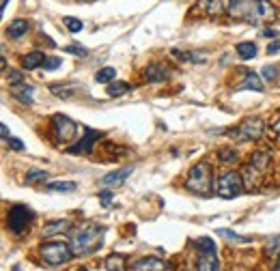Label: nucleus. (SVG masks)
<instances>
[{
  "instance_id": "obj_27",
  "label": "nucleus",
  "mask_w": 280,
  "mask_h": 271,
  "mask_svg": "<svg viewBox=\"0 0 280 271\" xmlns=\"http://www.w3.org/2000/svg\"><path fill=\"white\" fill-rule=\"evenodd\" d=\"M218 235L224 237V239H229V241H237V243H248L250 241V237H241V235H237V232L229 230V228H218Z\"/></svg>"
},
{
  "instance_id": "obj_15",
  "label": "nucleus",
  "mask_w": 280,
  "mask_h": 271,
  "mask_svg": "<svg viewBox=\"0 0 280 271\" xmlns=\"http://www.w3.org/2000/svg\"><path fill=\"white\" fill-rule=\"evenodd\" d=\"M50 90L56 97H61V99H69V97H73L75 93L80 90V86L78 84H69V82H65V84H52L50 86Z\"/></svg>"
},
{
  "instance_id": "obj_16",
  "label": "nucleus",
  "mask_w": 280,
  "mask_h": 271,
  "mask_svg": "<svg viewBox=\"0 0 280 271\" xmlns=\"http://www.w3.org/2000/svg\"><path fill=\"white\" fill-rule=\"evenodd\" d=\"M239 89H248V90H255V93H261V90H263L261 75H257L255 71H246L244 82L239 84Z\"/></svg>"
},
{
  "instance_id": "obj_31",
  "label": "nucleus",
  "mask_w": 280,
  "mask_h": 271,
  "mask_svg": "<svg viewBox=\"0 0 280 271\" xmlns=\"http://www.w3.org/2000/svg\"><path fill=\"white\" fill-rule=\"evenodd\" d=\"M261 73H263V80H265V82H274V80H276V75H278V69L274 67V65H265Z\"/></svg>"
},
{
  "instance_id": "obj_41",
  "label": "nucleus",
  "mask_w": 280,
  "mask_h": 271,
  "mask_svg": "<svg viewBox=\"0 0 280 271\" xmlns=\"http://www.w3.org/2000/svg\"><path fill=\"white\" fill-rule=\"evenodd\" d=\"M0 132H2V138H11V136H9V127L4 125V123L0 125Z\"/></svg>"
},
{
  "instance_id": "obj_40",
  "label": "nucleus",
  "mask_w": 280,
  "mask_h": 271,
  "mask_svg": "<svg viewBox=\"0 0 280 271\" xmlns=\"http://www.w3.org/2000/svg\"><path fill=\"white\" fill-rule=\"evenodd\" d=\"M263 37H267V39L269 37H278V30L276 28H267V30H263Z\"/></svg>"
},
{
  "instance_id": "obj_43",
  "label": "nucleus",
  "mask_w": 280,
  "mask_h": 271,
  "mask_svg": "<svg viewBox=\"0 0 280 271\" xmlns=\"http://www.w3.org/2000/svg\"><path fill=\"white\" fill-rule=\"evenodd\" d=\"M7 4H9V0H2V7H0V11L4 13V9H7Z\"/></svg>"
},
{
  "instance_id": "obj_38",
  "label": "nucleus",
  "mask_w": 280,
  "mask_h": 271,
  "mask_svg": "<svg viewBox=\"0 0 280 271\" xmlns=\"http://www.w3.org/2000/svg\"><path fill=\"white\" fill-rule=\"evenodd\" d=\"M99 200H101V204H104V207H108V204L112 203V192H108V189H104V192L99 194Z\"/></svg>"
},
{
  "instance_id": "obj_29",
  "label": "nucleus",
  "mask_w": 280,
  "mask_h": 271,
  "mask_svg": "<svg viewBox=\"0 0 280 271\" xmlns=\"http://www.w3.org/2000/svg\"><path fill=\"white\" fill-rule=\"evenodd\" d=\"M218 157H220V161H222V164H235L237 161V153L233 149H222L218 153Z\"/></svg>"
},
{
  "instance_id": "obj_32",
  "label": "nucleus",
  "mask_w": 280,
  "mask_h": 271,
  "mask_svg": "<svg viewBox=\"0 0 280 271\" xmlns=\"http://www.w3.org/2000/svg\"><path fill=\"white\" fill-rule=\"evenodd\" d=\"M43 179H47V172H43V170H30L28 175H26V181L28 183H39Z\"/></svg>"
},
{
  "instance_id": "obj_26",
  "label": "nucleus",
  "mask_w": 280,
  "mask_h": 271,
  "mask_svg": "<svg viewBox=\"0 0 280 271\" xmlns=\"http://www.w3.org/2000/svg\"><path fill=\"white\" fill-rule=\"evenodd\" d=\"M129 93V84L127 82H112L110 86H108V95L110 97H121Z\"/></svg>"
},
{
  "instance_id": "obj_7",
  "label": "nucleus",
  "mask_w": 280,
  "mask_h": 271,
  "mask_svg": "<svg viewBox=\"0 0 280 271\" xmlns=\"http://www.w3.org/2000/svg\"><path fill=\"white\" fill-rule=\"evenodd\" d=\"M52 134H54V140H56L58 144H67L71 142V140L75 138V134H78V125L71 121L69 116L65 114H54L52 116Z\"/></svg>"
},
{
  "instance_id": "obj_28",
  "label": "nucleus",
  "mask_w": 280,
  "mask_h": 271,
  "mask_svg": "<svg viewBox=\"0 0 280 271\" xmlns=\"http://www.w3.org/2000/svg\"><path fill=\"white\" fill-rule=\"evenodd\" d=\"M63 24H65V28H67L69 32H73V35L84 28V24H82V22H80L78 18H71V15H67V18H63Z\"/></svg>"
},
{
  "instance_id": "obj_35",
  "label": "nucleus",
  "mask_w": 280,
  "mask_h": 271,
  "mask_svg": "<svg viewBox=\"0 0 280 271\" xmlns=\"http://www.w3.org/2000/svg\"><path fill=\"white\" fill-rule=\"evenodd\" d=\"M9 82L13 89H18V86H24V75H22L20 71H11L9 73Z\"/></svg>"
},
{
  "instance_id": "obj_18",
  "label": "nucleus",
  "mask_w": 280,
  "mask_h": 271,
  "mask_svg": "<svg viewBox=\"0 0 280 271\" xmlns=\"http://www.w3.org/2000/svg\"><path fill=\"white\" fill-rule=\"evenodd\" d=\"M28 28H30V24L26 20H15V22H11V26L7 28V35L11 39H20V37H24L28 32Z\"/></svg>"
},
{
  "instance_id": "obj_17",
  "label": "nucleus",
  "mask_w": 280,
  "mask_h": 271,
  "mask_svg": "<svg viewBox=\"0 0 280 271\" xmlns=\"http://www.w3.org/2000/svg\"><path fill=\"white\" fill-rule=\"evenodd\" d=\"M46 58L47 56H43L41 52H30V54H26V56L22 58V67L28 69V71H32V69H37V67H43Z\"/></svg>"
},
{
  "instance_id": "obj_19",
  "label": "nucleus",
  "mask_w": 280,
  "mask_h": 271,
  "mask_svg": "<svg viewBox=\"0 0 280 271\" xmlns=\"http://www.w3.org/2000/svg\"><path fill=\"white\" fill-rule=\"evenodd\" d=\"M235 50H237V54H239L241 61H252V58L257 56V45H255L252 41H241V43H237Z\"/></svg>"
},
{
  "instance_id": "obj_4",
  "label": "nucleus",
  "mask_w": 280,
  "mask_h": 271,
  "mask_svg": "<svg viewBox=\"0 0 280 271\" xmlns=\"http://www.w3.org/2000/svg\"><path fill=\"white\" fill-rule=\"evenodd\" d=\"M263 121L258 116H250L246 121H241L235 129H229V138H233L235 142H250V140H258L263 136Z\"/></svg>"
},
{
  "instance_id": "obj_45",
  "label": "nucleus",
  "mask_w": 280,
  "mask_h": 271,
  "mask_svg": "<svg viewBox=\"0 0 280 271\" xmlns=\"http://www.w3.org/2000/svg\"><path fill=\"white\" fill-rule=\"evenodd\" d=\"M231 2H233V4H235V2H241V0H231Z\"/></svg>"
},
{
  "instance_id": "obj_30",
  "label": "nucleus",
  "mask_w": 280,
  "mask_h": 271,
  "mask_svg": "<svg viewBox=\"0 0 280 271\" xmlns=\"http://www.w3.org/2000/svg\"><path fill=\"white\" fill-rule=\"evenodd\" d=\"M196 246H198V252H215V243L209 237H201L196 241Z\"/></svg>"
},
{
  "instance_id": "obj_24",
  "label": "nucleus",
  "mask_w": 280,
  "mask_h": 271,
  "mask_svg": "<svg viewBox=\"0 0 280 271\" xmlns=\"http://www.w3.org/2000/svg\"><path fill=\"white\" fill-rule=\"evenodd\" d=\"M123 265H125V256L123 254H112V256H108L104 261V269L112 271V269H123Z\"/></svg>"
},
{
  "instance_id": "obj_6",
  "label": "nucleus",
  "mask_w": 280,
  "mask_h": 271,
  "mask_svg": "<svg viewBox=\"0 0 280 271\" xmlns=\"http://www.w3.org/2000/svg\"><path fill=\"white\" fill-rule=\"evenodd\" d=\"M213 189L220 198H226V200L237 198L241 194V189H244V179L237 175V172H224V175L215 181Z\"/></svg>"
},
{
  "instance_id": "obj_11",
  "label": "nucleus",
  "mask_w": 280,
  "mask_h": 271,
  "mask_svg": "<svg viewBox=\"0 0 280 271\" xmlns=\"http://www.w3.org/2000/svg\"><path fill=\"white\" fill-rule=\"evenodd\" d=\"M132 170H134L132 166L118 168V170L110 172V175H106L104 179H101V185H104V187H118V185H123V183H125V179L132 175Z\"/></svg>"
},
{
  "instance_id": "obj_1",
  "label": "nucleus",
  "mask_w": 280,
  "mask_h": 271,
  "mask_svg": "<svg viewBox=\"0 0 280 271\" xmlns=\"http://www.w3.org/2000/svg\"><path fill=\"white\" fill-rule=\"evenodd\" d=\"M231 15L233 18H239L248 22L252 26L265 24V22H272L276 18V9L269 0H250V2H235L233 9H231Z\"/></svg>"
},
{
  "instance_id": "obj_8",
  "label": "nucleus",
  "mask_w": 280,
  "mask_h": 271,
  "mask_svg": "<svg viewBox=\"0 0 280 271\" xmlns=\"http://www.w3.org/2000/svg\"><path fill=\"white\" fill-rule=\"evenodd\" d=\"M32 211L24 204H15V207L9 209V230L13 235H24L26 228H28L30 220H32Z\"/></svg>"
},
{
  "instance_id": "obj_33",
  "label": "nucleus",
  "mask_w": 280,
  "mask_h": 271,
  "mask_svg": "<svg viewBox=\"0 0 280 271\" xmlns=\"http://www.w3.org/2000/svg\"><path fill=\"white\" fill-rule=\"evenodd\" d=\"M61 58H56V56H47L46 58V63H43V69H46V71H54V69H58L61 67Z\"/></svg>"
},
{
  "instance_id": "obj_42",
  "label": "nucleus",
  "mask_w": 280,
  "mask_h": 271,
  "mask_svg": "<svg viewBox=\"0 0 280 271\" xmlns=\"http://www.w3.org/2000/svg\"><path fill=\"white\" fill-rule=\"evenodd\" d=\"M274 132H276V136L280 138V116L276 118V121H274Z\"/></svg>"
},
{
  "instance_id": "obj_20",
  "label": "nucleus",
  "mask_w": 280,
  "mask_h": 271,
  "mask_svg": "<svg viewBox=\"0 0 280 271\" xmlns=\"http://www.w3.org/2000/svg\"><path fill=\"white\" fill-rule=\"evenodd\" d=\"M69 228V222L67 220H54V222H47L43 226V235H56V232H65Z\"/></svg>"
},
{
  "instance_id": "obj_10",
  "label": "nucleus",
  "mask_w": 280,
  "mask_h": 271,
  "mask_svg": "<svg viewBox=\"0 0 280 271\" xmlns=\"http://www.w3.org/2000/svg\"><path fill=\"white\" fill-rule=\"evenodd\" d=\"M129 269H134V271H166V269H172V265L168 263H164L162 258H155V256H151V258H140V261H136L134 265H129Z\"/></svg>"
},
{
  "instance_id": "obj_22",
  "label": "nucleus",
  "mask_w": 280,
  "mask_h": 271,
  "mask_svg": "<svg viewBox=\"0 0 280 271\" xmlns=\"http://www.w3.org/2000/svg\"><path fill=\"white\" fill-rule=\"evenodd\" d=\"M75 187L78 185H75L73 181H52L46 185L47 192H73Z\"/></svg>"
},
{
  "instance_id": "obj_14",
  "label": "nucleus",
  "mask_w": 280,
  "mask_h": 271,
  "mask_svg": "<svg viewBox=\"0 0 280 271\" xmlns=\"http://www.w3.org/2000/svg\"><path fill=\"white\" fill-rule=\"evenodd\" d=\"M205 13L209 15V18H218V15L224 13V7H226V0H203L201 4H198Z\"/></svg>"
},
{
  "instance_id": "obj_37",
  "label": "nucleus",
  "mask_w": 280,
  "mask_h": 271,
  "mask_svg": "<svg viewBox=\"0 0 280 271\" xmlns=\"http://www.w3.org/2000/svg\"><path fill=\"white\" fill-rule=\"evenodd\" d=\"M7 142L13 151H24V144H22V140H18V138H7Z\"/></svg>"
},
{
  "instance_id": "obj_5",
  "label": "nucleus",
  "mask_w": 280,
  "mask_h": 271,
  "mask_svg": "<svg viewBox=\"0 0 280 271\" xmlns=\"http://www.w3.org/2000/svg\"><path fill=\"white\" fill-rule=\"evenodd\" d=\"M41 256L50 267H58V265L67 263L73 256V250H71V246H67L63 241H52V243H43L41 246Z\"/></svg>"
},
{
  "instance_id": "obj_12",
  "label": "nucleus",
  "mask_w": 280,
  "mask_h": 271,
  "mask_svg": "<svg viewBox=\"0 0 280 271\" xmlns=\"http://www.w3.org/2000/svg\"><path fill=\"white\" fill-rule=\"evenodd\" d=\"M166 78H168V69H166L164 65H160V63L149 65V67H147V71H144V80H147L149 84L164 82Z\"/></svg>"
},
{
  "instance_id": "obj_36",
  "label": "nucleus",
  "mask_w": 280,
  "mask_h": 271,
  "mask_svg": "<svg viewBox=\"0 0 280 271\" xmlns=\"http://www.w3.org/2000/svg\"><path fill=\"white\" fill-rule=\"evenodd\" d=\"M267 254H276V252H280V237H274L272 241L267 243V250H265Z\"/></svg>"
},
{
  "instance_id": "obj_13",
  "label": "nucleus",
  "mask_w": 280,
  "mask_h": 271,
  "mask_svg": "<svg viewBox=\"0 0 280 271\" xmlns=\"http://www.w3.org/2000/svg\"><path fill=\"white\" fill-rule=\"evenodd\" d=\"M196 269L203 271H218L220 269V261H218V254L215 252H201L196 263Z\"/></svg>"
},
{
  "instance_id": "obj_23",
  "label": "nucleus",
  "mask_w": 280,
  "mask_h": 271,
  "mask_svg": "<svg viewBox=\"0 0 280 271\" xmlns=\"http://www.w3.org/2000/svg\"><path fill=\"white\" fill-rule=\"evenodd\" d=\"M115 67H104V69H99V71L95 73V82L97 84H108V82H115Z\"/></svg>"
},
{
  "instance_id": "obj_34",
  "label": "nucleus",
  "mask_w": 280,
  "mask_h": 271,
  "mask_svg": "<svg viewBox=\"0 0 280 271\" xmlns=\"http://www.w3.org/2000/svg\"><path fill=\"white\" fill-rule=\"evenodd\" d=\"M63 52L75 54V56H89V50H86V47H80V45H65Z\"/></svg>"
},
{
  "instance_id": "obj_3",
  "label": "nucleus",
  "mask_w": 280,
  "mask_h": 271,
  "mask_svg": "<svg viewBox=\"0 0 280 271\" xmlns=\"http://www.w3.org/2000/svg\"><path fill=\"white\" fill-rule=\"evenodd\" d=\"M186 187L194 194H201V196L211 192V168H209V164H205V161L194 164L186 177Z\"/></svg>"
},
{
  "instance_id": "obj_21",
  "label": "nucleus",
  "mask_w": 280,
  "mask_h": 271,
  "mask_svg": "<svg viewBox=\"0 0 280 271\" xmlns=\"http://www.w3.org/2000/svg\"><path fill=\"white\" fill-rule=\"evenodd\" d=\"M250 164L255 168H258L261 172H265L267 166H269V153L267 151H257V153L250 157Z\"/></svg>"
},
{
  "instance_id": "obj_9",
  "label": "nucleus",
  "mask_w": 280,
  "mask_h": 271,
  "mask_svg": "<svg viewBox=\"0 0 280 271\" xmlns=\"http://www.w3.org/2000/svg\"><path fill=\"white\" fill-rule=\"evenodd\" d=\"M101 132H93L91 127H84V140H80L78 146H69L67 153L71 155H78V153H91L93 151V144H97V140L101 138Z\"/></svg>"
},
{
  "instance_id": "obj_2",
  "label": "nucleus",
  "mask_w": 280,
  "mask_h": 271,
  "mask_svg": "<svg viewBox=\"0 0 280 271\" xmlns=\"http://www.w3.org/2000/svg\"><path fill=\"white\" fill-rule=\"evenodd\" d=\"M104 235H106V228H104V226L86 224V226H80V228H75L73 235H71V250H73V256H86V254L99 250V246L104 243Z\"/></svg>"
},
{
  "instance_id": "obj_44",
  "label": "nucleus",
  "mask_w": 280,
  "mask_h": 271,
  "mask_svg": "<svg viewBox=\"0 0 280 271\" xmlns=\"http://www.w3.org/2000/svg\"><path fill=\"white\" fill-rule=\"evenodd\" d=\"M274 269H276V271H280V258H278V263L274 265Z\"/></svg>"
},
{
  "instance_id": "obj_39",
  "label": "nucleus",
  "mask_w": 280,
  "mask_h": 271,
  "mask_svg": "<svg viewBox=\"0 0 280 271\" xmlns=\"http://www.w3.org/2000/svg\"><path fill=\"white\" fill-rule=\"evenodd\" d=\"M280 52V41H274L267 45V54H278Z\"/></svg>"
},
{
  "instance_id": "obj_25",
  "label": "nucleus",
  "mask_w": 280,
  "mask_h": 271,
  "mask_svg": "<svg viewBox=\"0 0 280 271\" xmlns=\"http://www.w3.org/2000/svg\"><path fill=\"white\" fill-rule=\"evenodd\" d=\"M32 86L28 84H24L22 89H13V95H15V99H20L22 104H32Z\"/></svg>"
}]
</instances>
